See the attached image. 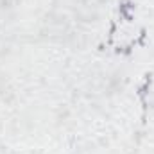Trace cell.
I'll use <instances>...</instances> for the list:
<instances>
[{
	"mask_svg": "<svg viewBox=\"0 0 154 154\" xmlns=\"http://www.w3.org/2000/svg\"><path fill=\"white\" fill-rule=\"evenodd\" d=\"M131 9H134L133 2H129V0H122L120 2V16H124L125 20H131V14H129Z\"/></svg>",
	"mask_w": 154,
	"mask_h": 154,
	"instance_id": "obj_1",
	"label": "cell"
}]
</instances>
